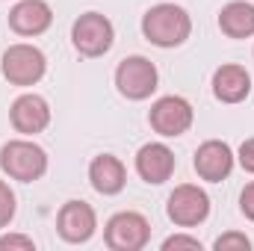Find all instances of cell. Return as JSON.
Returning <instances> with one entry per match:
<instances>
[{"label": "cell", "mask_w": 254, "mask_h": 251, "mask_svg": "<svg viewBox=\"0 0 254 251\" xmlns=\"http://www.w3.org/2000/svg\"><path fill=\"white\" fill-rule=\"evenodd\" d=\"M142 36L154 48H181L192 36L190 12L178 3H157L142 15Z\"/></svg>", "instance_id": "obj_1"}, {"label": "cell", "mask_w": 254, "mask_h": 251, "mask_svg": "<svg viewBox=\"0 0 254 251\" xmlns=\"http://www.w3.org/2000/svg\"><path fill=\"white\" fill-rule=\"evenodd\" d=\"M0 169L18 184L42 181L48 172V151L30 139H9L0 148Z\"/></svg>", "instance_id": "obj_2"}, {"label": "cell", "mask_w": 254, "mask_h": 251, "mask_svg": "<svg viewBox=\"0 0 254 251\" xmlns=\"http://www.w3.org/2000/svg\"><path fill=\"white\" fill-rule=\"evenodd\" d=\"M113 42H116V27L101 12H83L71 24V45L86 60H98V57L110 54Z\"/></svg>", "instance_id": "obj_3"}, {"label": "cell", "mask_w": 254, "mask_h": 251, "mask_svg": "<svg viewBox=\"0 0 254 251\" xmlns=\"http://www.w3.org/2000/svg\"><path fill=\"white\" fill-rule=\"evenodd\" d=\"M3 77L12 83V86H36L45 71H48V57L36 48V45H9L3 51Z\"/></svg>", "instance_id": "obj_4"}, {"label": "cell", "mask_w": 254, "mask_h": 251, "mask_svg": "<svg viewBox=\"0 0 254 251\" xmlns=\"http://www.w3.org/2000/svg\"><path fill=\"white\" fill-rule=\"evenodd\" d=\"M166 216L175 228H198L210 216V195L195 184H181L166 201Z\"/></svg>", "instance_id": "obj_5"}, {"label": "cell", "mask_w": 254, "mask_h": 251, "mask_svg": "<svg viewBox=\"0 0 254 251\" xmlns=\"http://www.w3.org/2000/svg\"><path fill=\"white\" fill-rule=\"evenodd\" d=\"M148 240H151V222L136 210H122L110 216L104 228V243L113 251H142Z\"/></svg>", "instance_id": "obj_6"}, {"label": "cell", "mask_w": 254, "mask_h": 251, "mask_svg": "<svg viewBox=\"0 0 254 251\" xmlns=\"http://www.w3.org/2000/svg\"><path fill=\"white\" fill-rule=\"evenodd\" d=\"M157 83H160L157 65L151 63L148 57H139V54L127 57L116 68V89L127 101H145V98H151L157 92Z\"/></svg>", "instance_id": "obj_7"}, {"label": "cell", "mask_w": 254, "mask_h": 251, "mask_svg": "<svg viewBox=\"0 0 254 251\" xmlns=\"http://www.w3.org/2000/svg\"><path fill=\"white\" fill-rule=\"evenodd\" d=\"M192 104L181 95H166L160 101H154L151 113H148V125L154 133L166 136V139H175V136H184L192 127Z\"/></svg>", "instance_id": "obj_8"}, {"label": "cell", "mask_w": 254, "mask_h": 251, "mask_svg": "<svg viewBox=\"0 0 254 251\" xmlns=\"http://www.w3.org/2000/svg\"><path fill=\"white\" fill-rule=\"evenodd\" d=\"M98 231V213L86 201H65L57 213V234L68 246H83Z\"/></svg>", "instance_id": "obj_9"}, {"label": "cell", "mask_w": 254, "mask_h": 251, "mask_svg": "<svg viewBox=\"0 0 254 251\" xmlns=\"http://www.w3.org/2000/svg\"><path fill=\"white\" fill-rule=\"evenodd\" d=\"M234 160H237V157H234V151H231L228 142H222V139H207V142L198 145L195 160H192V169H195V175H198L201 181H207V184H222V181L231 178Z\"/></svg>", "instance_id": "obj_10"}, {"label": "cell", "mask_w": 254, "mask_h": 251, "mask_svg": "<svg viewBox=\"0 0 254 251\" xmlns=\"http://www.w3.org/2000/svg\"><path fill=\"white\" fill-rule=\"evenodd\" d=\"M175 166H178L175 151L163 142H148L136 151V175L151 187H160V184L172 181Z\"/></svg>", "instance_id": "obj_11"}, {"label": "cell", "mask_w": 254, "mask_h": 251, "mask_svg": "<svg viewBox=\"0 0 254 251\" xmlns=\"http://www.w3.org/2000/svg\"><path fill=\"white\" fill-rule=\"evenodd\" d=\"M9 122L18 133L24 136H36L42 130H48L51 125V107L42 95L36 92H27V95H18L9 107Z\"/></svg>", "instance_id": "obj_12"}, {"label": "cell", "mask_w": 254, "mask_h": 251, "mask_svg": "<svg viewBox=\"0 0 254 251\" xmlns=\"http://www.w3.org/2000/svg\"><path fill=\"white\" fill-rule=\"evenodd\" d=\"M51 24H54V9L45 0H18L9 9V30L18 36H27V39L42 36L51 30Z\"/></svg>", "instance_id": "obj_13"}, {"label": "cell", "mask_w": 254, "mask_h": 251, "mask_svg": "<svg viewBox=\"0 0 254 251\" xmlns=\"http://www.w3.org/2000/svg\"><path fill=\"white\" fill-rule=\"evenodd\" d=\"M210 86H213L216 101H222V104H243L249 98V92H252V77H249V71L243 65L228 63L213 71V83Z\"/></svg>", "instance_id": "obj_14"}, {"label": "cell", "mask_w": 254, "mask_h": 251, "mask_svg": "<svg viewBox=\"0 0 254 251\" xmlns=\"http://www.w3.org/2000/svg\"><path fill=\"white\" fill-rule=\"evenodd\" d=\"M89 184L98 195H119L127 184V169L116 154H98L89 163Z\"/></svg>", "instance_id": "obj_15"}, {"label": "cell", "mask_w": 254, "mask_h": 251, "mask_svg": "<svg viewBox=\"0 0 254 251\" xmlns=\"http://www.w3.org/2000/svg\"><path fill=\"white\" fill-rule=\"evenodd\" d=\"M219 30L228 39H249L254 36V6L246 0H231L219 12Z\"/></svg>", "instance_id": "obj_16"}, {"label": "cell", "mask_w": 254, "mask_h": 251, "mask_svg": "<svg viewBox=\"0 0 254 251\" xmlns=\"http://www.w3.org/2000/svg\"><path fill=\"white\" fill-rule=\"evenodd\" d=\"M15 213H18V198H15V192L9 189L6 181H0V231L12 225Z\"/></svg>", "instance_id": "obj_17"}, {"label": "cell", "mask_w": 254, "mask_h": 251, "mask_svg": "<svg viewBox=\"0 0 254 251\" xmlns=\"http://www.w3.org/2000/svg\"><path fill=\"white\" fill-rule=\"evenodd\" d=\"M213 249L216 251H249L252 249V240L246 234H240V231H228V234H222L213 243Z\"/></svg>", "instance_id": "obj_18"}, {"label": "cell", "mask_w": 254, "mask_h": 251, "mask_svg": "<svg viewBox=\"0 0 254 251\" xmlns=\"http://www.w3.org/2000/svg\"><path fill=\"white\" fill-rule=\"evenodd\" d=\"M33 249H36V243L30 237H24V234H6V237H0V251H33Z\"/></svg>", "instance_id": "obj_19"}, {"label": "cell", "mask_w": 254, "mask_h": 251, "mask_svg": "<svg viewBox=\"0 0 254 251\" xmlns=\"http://www.w3.org/2000/svg\"><path fill=\"white\" fill-rule=\"evenodd\" d=\"M181 249H190V251H201V243L195 237H187V234H175L163 243V251H181Z\"/></svg>", "instance_id": "obj_20"}, {"label": "cell", "mask_w": 254, "mask_h": 251, "mask_svg": "<svg viewBox=\"0 0 254 251\" xmlns=\"http://www.w3.org/2000/svg\"><path fill=\"white\" fill-rule=\"evenodd\" d=\"M240 210L249 222H254V181H249L240 192Z\"/></svg>", "instance_id": "obj_21"}, {"label": "cell", "mask_w": 254, "mask_h": 251, "mask_svg": "<svg viewBox=\"0 0 254 251\" xmlns=\"http://www.w3.org/2000/svg\"><path fill=\"white\" fill-rule=\"evenodd\" d=\"M237 160H240V166H243L249 175H254V136H252V139H246V142L240 145Z\"/></svg>", "instance_id": "obj_22"}]
</instances>
